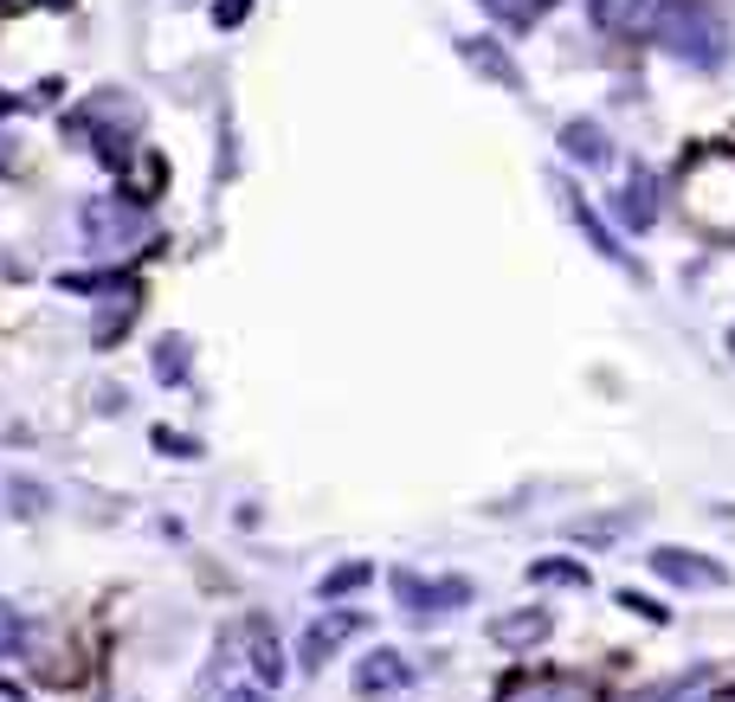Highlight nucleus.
Wrapping results in <instances>:
<instances>
[{"instance_id": "obj_1", "label": "nucleus", "mask_w": 735, "mask_h": 702, "mask_svg": "<svg viewBox=\"0 0 735 702\" xmlns=\"http://www.w3.org/2000/svg\"><path fill=\"white\" fill-rule=\"evenodd\" d=\"M684 213L703 232H735V155H697L684 174Z\"/></svg>"}, {"instance_id": "obj_2", "label": "nucleus", "mask_w": 735, "mask_h": 702, "mask_svg": "<svg viewBox=\"0 0 735 702\" xmlns=\"http://www.w3.org/2000/svg\"><path fill=\"white\" fill-rule=\"evenodd\" d=\"M664 46L690 65H716L723 59V26L703 13V7H671L664 13Z\"/></svg>"}, {"instance_id": "obj_3", "label": "nucleus", "mask_w": 735, "mask_h": 702, "mask_svg": "<svg viewBox=\"0 0 735 702\" xmlns=\"http://www.w3.org/2000/svg\"><path fill=\"white\" fill-rule=\"evenodd\" d=\"M593 13H600V26H646L652 13H659V0H593Z\"/></svg>"}, {"instance_id": "obj_4", "label": "nucleus", "mask_w": 735, "mask_h": 702, "mask_svg": "<svg viewBox=\"0 0 735 702\" xmlns=\"http://www.w3.org/2000/svg\"><path fill=\"white\" fill-rule=\"evenodd\" d=\"M659 573H671V580H690V586H723V567L697 561V555H659Z\"/></svg>"}, {"instance_id": "obj_5", "label": "nucleus", "mask_w": 735, "mask_h": 702, "mask_svg": "<svg viewBox=\"0 0 735 702\" xmlns=\"http://www.w3.org/2000/svg\"><path fill=\"white\" fill-rule=\"evenodd\" d=\"M491 7H497V13H504L510 26H529V20H535V13H542L549 0H491Z\"/></svg>"}, {"instance_id": "obj_6", "label": "nucleus", "mask_w": 735, "mask_h": 702, "mask_svg": "<svg viewBox=\"0 0 735 702\" xmlns=\"http://www.w3.org/2000/svg\"><path fill=\"white\" fill-rule=\"evenodd\" d=\"M568 148H575V155H588V161H600V155H606V142L593 136V130H568Z\"/></svg>"}, {"instance_id": "obj_7", "label": "nucleus", "mask_w": 735, "mask_h": 702, "mask_svg": "<svg viewBox=\"0 0 735 702\" xmlns=\"http://www.w3.org/2000/svg\"><path fill=\"white\" fill-rule=\"evenodd\" d=\"M716 702H735V697H716Z\"/></svg>"}]
</instances>
